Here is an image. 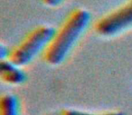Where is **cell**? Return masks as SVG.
I'll return each instance as SVG.
<instances>
[{"mask_svg":"<svg viewBox=\"0 0 132 115\" xmlns=\"http://www.w3.org/2000/svg\"><path fill=\"white\" fill-rule=\"evenodd\" d=\"M92 14L85 8L78 7L70 12L52 39L43 59L47 65L56 67L68 58L86 30L90 26Z\"/></svg>","mask_w":132,"mask_h":115,"instance_id":"6da1fadb","label":"cell"},{"mask_svg":"<svg viewBox=\"0 0 132 115\" xmlns=\"http://www.w3.org/2000/svg\"><path fill=\"white\" fill-rule=\"evenodd\" d=\"M55 31L54 27L48 24H41L35 27L10 49L7 59L20 67L29 65L38 55L44 54Z\"/></svg>","mask_w":132,"mask_h":115,"instance_id":"7a4b0ae2","label":"cell"},{"mask_svg":"<svg viewBox=\"0 0 132 115\" xmlns=\"http://www.w3.org/2000/svg\"><path fill=\"white\" fill-rule=\"evenodd\" d=\"M94 32L99 36L111 38L132 28V0L107 13L94 24Z\"/></svg>","mask_w":132,"mask_h":115,"instance_id":"3957f363","label":"cell"},{"mask_svg":"<svg viewBox=\"0 0 132 115\" xmlns=\"http://www.w3.org/2000/svg\"><path fill=\"white\" fill-rule=\"evenodd\" d=\"M0 78L9 86H21L27 80V75L23 67L15 64L9 59L0 61Z\"/></svg>","mask_w":132,"mask_h":115,"instance_id":"277c9868","label":"cell"},{"mask_svg":"<svg viewBox=\"0 0 132 115\" xmlns=\"http://www.w3.org/2000/svg\"><path fill=\"white\" fill-rule=\"evenodd\" d=\"M0 115H21L20 101L16 95L6 93L1 96Z\"/></svg>","mask_w":132,"mask_h":115,"instance_id":"5b68a950","label":"cell"},{"mask_svg":"<svg viewBox=\"0 0 132 115\" xmlns=\"http://www.w3.org/2000/svg\"><path fill=\"white\" fill-rule=\"evenodd\" d=\"M59 115H125L122 111H110L104 112H90V111H81L78 109H63Z\"/></svg>","mask_w":132,"mask_h":115,"instance_id":"8992f818","label":"cell"},{"mask_svg":"<svg viewBox=\"0 0 132 115\" xmlns=\"http://www.w3.org/2000/svg\"><path fill=\"white\" fill-rule=\"evenodd\" d=\"M44 6L49 8H55L62 6L66 0H40Z\"/></svg>","mask_w":132,"mask_h":115,"instance_id":"52a82bcc","label":"cell"},{"mask_svg":"<svg viewBox=\"0 0 132 115\" xmlns=\"http://www.w3.org/2000/svg\"><path fill=\"white\" fill-rule=\"evenodd\" d=\"M10 49H8L6 46H5L4 44H1L0 46V56H1V60L2 59H7L8 56H9Z\"/></svg>","mask_w":132,"mask_h":115,"instance_id":"ba28073f","label":"cell"}]
</instances>
